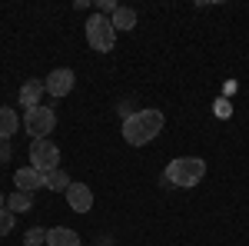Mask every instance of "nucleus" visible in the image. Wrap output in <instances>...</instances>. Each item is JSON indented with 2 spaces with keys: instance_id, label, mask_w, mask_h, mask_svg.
Wrapping results in <instances>:
<instances>
[{
  "instance_id": "nucleus-1",
  "label": "nucleus",
  "mask_w": 249,
  "mask_h": 246,
  "mask_svg": "<svg viewBox=\"0 0 249 246\" xmlns=\"http://www.w3.org/2000/svg\"><path fill=\"white\" fill-rule=\"evenodd\" d=\"M163 123H166V116L153 110V107H143V110H136L123 120V140L130 143V147H146V143H153L156 136L163 133Z\"/></svg>"
},
{
  "instance_id": "nucleus-2",
  "label": "nucleus",
  "mask_w": 249,
  "mask_h": 246,
  "mask_svg": "<svg viewBox=\"0 0 249 246\" xmlns=\"http://www.w3.org/2000/svg\"><path fill=\"white\" fill-rule=\"evenodd\" d=\"M203 176H206V160H199V156H176L166 167V180L179 189L196 187Z\"/></svg>"
},
{
  "instance_id": "nucleus-3",
  "label": "nucleus",
  "mask_w": 249,
  "mask_h": 246,
  "mask_svg": "<svg viewBox=\"0 0 249 246\" xmlns=\"http://www.w3.org/2000/svg\"><path fill=\"white\" fill-rule=\"evenodd\" d=\"M87 43L93 47L96 54H110L116 47V30L110 17H103V14H93V17L87 20Z\"/></svg>"
},
{
  "instance_id": "nucleus-4",
  "label": "nucleus",
  "mask_w": 249,
  "mask_h": 246,
  "mask_svg": "<svg viewBox=\"0 0 249 246\" xmlns=\"http://www.w3.org/2000/svg\"><path fill=\"white\" fill-rule=\"evenodd\" d=\"M30 167L40 173L60 170V147L47 136V140H34L30 143Z\"/></svg>"
},
{
  "instance_id": "nucleus-5",
  "label": "nucleus",
  "mask_w": 249,
  "mask_h": 246,
  "mask_svg": "<svg viewBox=\"0 0 249 246\" xmlns=\"http://www.w3.org/2000/svg\"><path fill=\"white\" fill-rule=\"evenodd\" d=\"M23 127H27V133H30L34 140H47V133H53V127H57V114L40 103V107H34V110L23 114Z\"/></svg>"
},
{
  "instance_id": "nucleus-6",
  "label": "nucleus",
  "mask_w": 249,
  "mask_h": 246,
  "mask_svg": "<svg viewBox=\"0 0 249 246\" xmlns=\"http://www.w3.org/2000/svg\"><path fill=\"white\" fill-rule=\"evenodd\" d=\"M73 83H77V74L70 70V67H57V70H50V76L43 80V87H47V94L63 100V96L73 90Z\"/></svg>"
},
{
  "instance_id": "nucleus-7",
  "label": "nucleus",
  "mask_w": 249,
  "mask_h": 246,
  "mask_svg": "<svg viewBox=\"0 0 249 246\" xmlns=\"http://www.w3.org/2000/svg\"><path fill=\"white\" fill-rule=\"evenodd\" d=\"M14 187H17L20 193H30V196H34V189L47 187V173L34 170V167H23V170L14 173Z\"/></svg>"
},
{
  "instance_id": "nucleus-8",
  "label": "nucleus",
  "mask_w": 249,
  "mask_h": 246,
  "mask_svg": "<svg viewBox=\"0 0 249 246\" xmlns=\"http://www.w3.org/2000/svg\"><path fill=\"white\" fill-rule=\"evenodd\" d=\"M67 203L73 213H90L93 209V189L87 187V183H73V187L67 189Z\"/></svg>"
},
{
  "instance_id": "nucleus-9",
  "label": "nucleus",
  "mask_w": 249,
  "mask_h": 246,
  "mask_svg": "<svg viewBox=\"0 0 249 246\" xmlns=\"http://www.w3.org/2000/svg\"><path fill=\"white\" fill-rule=\"evenodd\" d=\"M43 94H47L43 80H27V83L20 87V107H27V110L40 107V96H43Z\"/></svg>"
},
{
  "instance_id": "nucleus-10",
  "label": "nucleus",
  "mask_w": 249,
  "mask_h": 246,
  "mask_svg": "<svg viewBox=\"0 0 249 246\" xmlns=\"http://www.w3.org/2000/svg\"><path fill=\"white\" fill-rule=\"evenodd\" d=\"M47 246H80V236L70 227H53L47 229Z\"/></svg>"
},
{
  "instance_id": "nucleus-11",
  "label": "nucleus",
  "mask_w": 249,
  "mask_h": 246,
  "mask_svg": "<svg viewBox=\"0 0 249 246\" xmlns=\"http://www.w3.org/2000/svg\"><path fill=\"white\" fill-rule=\"evenodd\" d=\"M113 30H133L136 27V10L133 7H116V14L110 17Z\"/></svg>"
},
{
  "instance_id": "nucleus-12",
  "label": "nucleus",
  "mask_w": 249,
  "mask_h": 246,
  "mask_svg": "<svg viewBox=\"0 0 249 246\" xmlns=\"http://www.w3.org/2000/svg\"><path fill=\"white\" fill-rule=\"evenodd\" d=\"M17 127H20L17 114H14L10 107H0V140H10V136L17 133Z\"/></svg>"
},
{
  "instance_id": "nucleus-13",
  "label": "nucleus",
  "mask_w": 249,
  "mask_h": 246,
  "mask_svg": "<svg viewBox=\"0 0 249 246\" xmlns=\"http://www.w3.org/2000/svg\"><path fill=\"white\" fill-rule=\"evenodd\" d=\"M70 187H73V180L67 176V170H50V173H47V189H53V193H67Z\"/></svg>"
},
{
  "instance_id": "nucleus-14",
  "label": "nucleus",
  "mask_w": 249,
  "mask_h": 246,
  "mask_svg": "<svg viewBox=\"0 0 249 246\" xmlns=\"http://www.w3.org/2000/svg\"><path fill=\"white\" fill-rule=\"evenodd\" d=\"M34 207V196H30V193H10V196H7V209H10V213H27V209Z\"/></svg>"
},
{
  "instance_id": "nucleus-15",
  "label": "nucleus",
  "mask_w": 249,
  "mask_h": 246,
  "mask_svg": "<svg viewBox=\"0 0 249 246\" xmlns=\"http://www.w3.org/2000/svg\"><path fill=\"white\" fill-rule=\"evenodd\" d=\"M43 243H47V229H40V227H30V229H27L23 246H43Z\"/></svg>"
},
{
  "instance_id": "nucleus-16",
  "label": "nucleus",
  "mask_w": 249,
  "mask_h": 246,
  "mask_svg": "<svg viewBox=\"0 0 249 246\" xmlns=\"http://www.w3.org/2000/svg\"><path fill=\"white\" fill-rule=\"evenodd\" d=\"M14 223H17V216H14L10 209H0V236H10Z\"/></svg>"
},
{
  "instance_id": "nucleus-17",
  "label": "nucleus",
  "mask_w": 249,
  "mask_h": 246,
  "mask_svg": "<svg viewBox=\"0 0 249 246\" xmlns=\"http://www.w3.org/2000/svg\"><path fill=\"white\" fill-rule=\"evenodd\" d=\"M96 14H103V17L110 14V17H113L116 14V0H100V3H96Z\"/></svg>"
},
{
  "instance_id": "nucleus-18",
  "label": "nucleus",
  "mask_w": 249,
  "mask_h": 246,
  "mask_svg": "<svg viewBox=\"0 0 249 246\" xmlns=\"http://www.w3.org/2000/svg\"><path fill=\"white\" fill-rule=\"evenodd\" d=\"M10 156V147H0V160H7Z\"/></svg>"
},
{
  "instance_id": "nucleus-19",
  "label": "nucleus",
  "mask_w": 249,
  "mask_h": 246,
  "mask_svg": "<svg viewBox=\"0 0 249 246\" xmlns=\"http://www.w3.org/2000/svg\"><path fill=\"white\" fill-rule=\"evenodd\" d=\"M0 209H7V196L3 193H0Z\"/></svg>"
}]
</instances>
